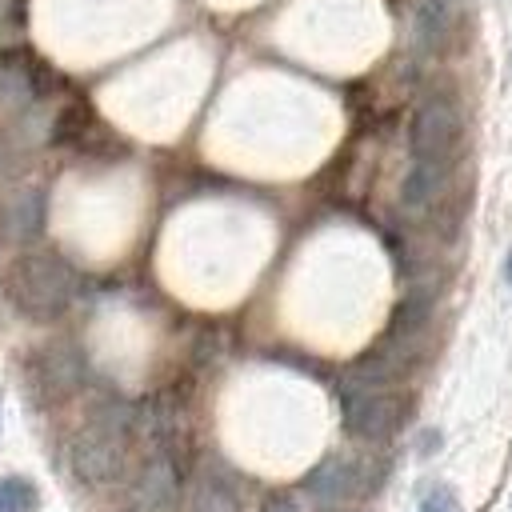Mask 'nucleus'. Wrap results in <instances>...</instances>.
Returning a JSON list of instances; mask_svg holds the SVG:
<instances>
[{"label":"nucleus","mask_w":512,"mask_h":512,"mask_svg":"<svg viewBox=\"0 0 512 512\" xmlns=\"http://www.w3.org/2000/svg\"><path fill=\"white\" fill-rule=\"evenodd\" d=\"M128 424H132V416L120 400H100L88 412V424L68 444V464H72L76 480L100 488V484H112L124 472Z\"/></svg>","instance_id":"f257e3e1"},{"label":"nucleus","mask_w":512,"mask_h":512,"mask_svg":"<svg viewBox=\"0 0 512 512\" xmlns=\"http://www.w3.org/2000/svg\"><path fill=\"white\" fill-rule=\"evenodd\" d=\"M4 292L28 320H56L76 296V276L52 252H24L8 264Z\"/></svg>","instance_id":"f03ea898"},{"label":"nucleus","mask_w":512,"mask_h":512,"mask_svg":"<svg viewBox=\"0 0 512 512\" xmlns=\"http://www.w3.org/2000/svg\"><path fill=\"white\" fill-rule=\"evenodd\" d=\"M340 408H344L348 432L360 436V440H372V444L388 440L404 420V400L400 396H392L376 384H356V380H348L340 388Z\"/></svg>","instance_id":"7ed1b4c3"},{"label":"nucleus","mask_w":512,"mask_h":512,"mask_svg":"<svg viewBox=\"0 0 512 512\" xmlns=\"http://www.w3.org/2000/svg\"><path fill=\"white\" fill-rule=\"evenodd\" d=\"M460 132H464V120H460L456 100L428 96L412 116V136H408L412 156L416 160H452Z\"/></svg>","instance_id":"20e7f679"},{"label":"nucleus","mask_w":512,"mask_h":512,"mask_svg":"<svg viewBox=\"0 0 512 512\" xmlns=\"http://www.w3.org/2000/svg\"><path fill=\"white\" fill-rule=\"evenodd\" d=\"M304 488L320 508H340L344 500H352L364 488V468L352 456H328L308 472Z\"/></svg>","instance_id":"39448f33"},{"label":"nucleus","mask_w":512,"mask_h":512,"mask_svg":"<svg viewBox=\"0 0 512 512\" xmlns=\"http://www.w3.org/2000/svg\"><path fill=\"white\" fill-rule=\"evenodd\" d=\"M448 180H452L448 160H412V168L400 180V208L412 216H424L428 208L440 204V196L448 192Z\"/></svg>","instance_id":"423d86ee"},{"label":"nucleus","mask_w":512,"mask_h":512,"mask_svg":"<svg viewBox=\"0 0 512 512\" xmlns=\"http://www.w3.org/2000/svg\"><path fill=\"white\" fill-rule=\"evenodd\" d=\"M176 500H180V476H176L172 460L168 456H152L136 476L132 508L136 512H172Z\"/></svg>","instance_id":"0eeeda50"},{"label":"nucleus","mask_w":512,"mask_h":512,"mask_svg":"<svg viewBox=\"0 0 512 512\" xmlns=\"http://www.w3.org/2000/svg\"><path fill=\"white\" fill-rule=\"evenodd\" d=\"M40 228H44V196L36 188L12 192L0 208V236L12 244H24V240L40 236Z\"/></svg>","instance_id":"6e6552de"},{"label":"nucleus","mask_w":512,"mask_h":512,"mask_svg":"<svg viewBox=\"0 0 512 512\" xmlns=\"http://www.w3.org/2000/svg\"><path fill=\"white\" fill-rule=\"evenodd\" d=\"M80 372H84L80 368V356L72 348H64V344L40 352V360H36V376H40V384H44L48 396H68L80 384Z\"/></svg>","instance_id":"1a4fd4ad"},{"label":"nucleus","mask_w":512,"mask_h":512,"mask_svg":"<svg viewBox=\"0 0 512 512\" xmlns=\"http://www.w3.org/2000/svg\"><path fill=\"white\" fill-rule=\"evenodd\" d=\"M452 20H456L452 0H424L416 12V48L424 56H436L452 36Z\"/></svg>","instance_id":"9d476101"},{"label":"nucleus","mask_w":512,"mask_h":512,"mask_svg":"<svg viewBox=\"0 0 512 512\" xmlns=\"http://www.w3.org/2000/svg\"><path fill=\"white\" fill-rule=\"evenodd\" d=\"M32 92H36V80H32L28 60H24L20 52L0 56V104L20 108V104H28V100H32Z\"/></svg>","instance_id":"9b49d317"},{"label":"nucleus","mask_w":512,"mask_h":512,"mask_svg":"<svg viewBox=\"0 0 512 512\" xmlns=\"http://www.w3.org/2000/svg\"><path fill=\"white\" fill-rule=\"evenodd\" d=\"M428 316H432V296H428V292H412V296L400 300L388 336H396V340H420Z\"/></svg>","instance_id":"f8f14e48"},{"label":"nucleus","mask_w":512,"mask_h":512,"mask_svg":"<svg viewBox=\"0 0 512 512\" xmlns=\"http://www.w3.org/2000/svg\"><path fill=\"white\" fill-rule=\"evenodd\" d=\"M188 512H240V500H236V492H232L228 480H220V476H200L196 488H192Z\"/></svg>","instance_id":"ddd939ff"},{"label":"nucleus","mask_w":512,"mask_h":512,"mask_svg":"<svg viewBox=\"0 0 512 512\" xmlns=\"http://www.w3.org/2000/svg\"><path fill=\"white\" fill-rule=\"evenodd\" d=\"M40 496H36V484L24 480V476H4L0 480V512H36Z\"/></svg>","instance_id":"4468645a"},{"label":"nucleus","mask_w":512,"mask_h":512,"mask_svg":"<svg viewBox=\"0 0 512 512\" xmlns=\"http://www.w3.org/2000/svg\"><path fill=\"white\" fill-rule=\"evenodd\" d=\"M420 512H456V500H452V492H448V488H432V492L424 496Z\"/></svg>","instance_id":"2eb2a0df"},{"label":"nucleus","mask_w":512,"mask_h":512,"mask_svg":"<svg viewBox=\"0 0 512 512\" xmlns=\"http://www.w3.org/2000/svg\"><path fill=\"white\" fill-rule=\"evenodd\" d=\"M260 512H300V504L288 500V496H268V500L260 504Z\"/></svg>","instance_id":"dca6fc26"},{"label":"nucleus","mask_w":512,"mask_h":512,"mask_svg":"<svg viewBox=\"0 0 512 512\" xmlns=\"http://www.w3.org/2000/svg\"><path fill=\"white\" fill-rule=\"evenodd\" d=\"M504 276H508V284H512V252H508V264H504Z\"/></svg>","instance_id":"f3484780"}]
</instances>
